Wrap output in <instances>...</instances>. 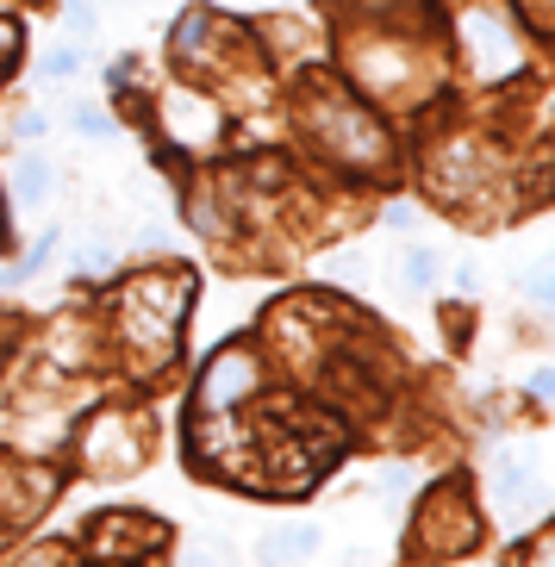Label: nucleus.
<instances>
[{
    "label": "nucleus",
    "instance_id": "obj_1",
    "mask_svg": "<svg viewBox=\"0 0 555 567\" xmlns=\"http://www.w3.org/2000/svg\"><path fill=\"white\" fill-rule=\"evenodd\" d=\"M462 38H469V63L481 75H512L518 69V44H512V25L500 13H469Z\"/></svg>",
    "mask_w": 555,
    "mask_h": 567
},
{
    "label": "nucleus",
    "instance_id": "obj_2",
    "mask_svg": "<svg viewBox=\"0 0 555 567\" xmlns=\"http://www.w3.org/2000/svg\"><path fill=\"white\" fill-rule=\"evenodd\" d=\"M256 386V362L244 350H225L219 362L206 368V381H201V412H232L237 400H244V393H250Z\"/></svg>",
    "mask_w": 555,
    "mask_h": 567
},
{
    "label": "nucleus",
    "instance_id": "obj_3",
    "mask_svg": "<svg viewBox=\"0 0 555 567\" xmlns=\"http://www.w3.org/2000/svg\"><path fill=\"white\" fill-rule=\"evenodd\" d=\"M319 549V530H312V524H287V530H275L269 543H263V555H269V561H287V555H312Z\"/></svg>",
    "mask_w": 555,
    "mask_h": 567
},
{
    "label": "nucleus",
    "instance_id": "obj_4",
    "mask_svg": "<svg viewBox=\"0 0 555 567\" xmlns=\"http://www.w3.org/2000/svg\"><path fill=\"white\" fill-rule=\"evenodd\" d=\"M13 194L25 206H38L44 194H51V163H38V156H25V163L13 168Z\"/></svg>",
    "mask_w": 555,
    "mask_h": 567
},
{
    "label": "nucleus",
    "instance_id": "obj_5",
    "mask_svg": "<svg viewBox=\"0 0 555 567\" xmlns=\"http://www.w3.org/2000/svg\"><path fill=\"white\" fill-rule=\"evenodd\" d=\"M206 32H213V13H201V7H194V13H182V25H175V51L194 56L206 44Z\"/></svg>",
    "mask_w": 555,
    "mask_h": 567
},
{
    "label": "nucleus",
    "instance_id": "obj_6",
    "mask_svg": "<svg viewBox=\"0 0 555 567\" xmlns=\"http://www.w3.org/2000/svg\"><path fill=\"white\" fill-rule=\"evenodd\" d=\"M75 262H82V275H113L119 256H113V250H101V244H82V250H75Z\"/></svg>",
    "mask_w": 555,
    "mask_h": 567
},
{
    "label": "nucleus",
    "instance_id": "obj_7",
    "mask_svg": "<svg viewBox=\"0 0 555 567\" xmlns=\"http://www.w3.org/2000/svg\"><path fill=\"white\" fill-rule=\"evenodd\" d=\"M106 125H113V118H106L101 106H75V132L82 137H106Z\"/></svg>",
    "mask_w": 555,
    "mask_h": 567
},
{
    "label": "nucleus",
    "instance_id": "obj_8",
    "mask_svg": "<svg viewBox=\"0 0 555 567\" xmlns=\"http://www.w3.org/2000/svg\"><path fill=\"white\" fill-rule=\"evenodd\" d=\"M75 63H82V51H75V44H56V51L44 56V75H75Z\"/></svg>",
    "mask_w": 555,
    "mask_h": 567
},
{
    "label": "nucleus",
    "instance_id": "obj_9",
    "mask_svg": "<svg viewBox=\"0 0 555 567\" xmlns=\"http://www.w3.org/2000/svg\"><path fill=\"white\" fill-rule=\"evenodd\" d=\"M405 281H412V287H431V250H412V256H405Z\"/></svg>",
    "mask_w": 555,
    "mask_h": 567
},
{
    "label": "nucleus",
    "instance_id": "obj_10",
    "mask_svg": "<svg viewBox=\"0 0 555 567\" xmlns=\"http://www.w3.org/2000/svg\"><path fill=\"white\" fill-rule=\"evenodd\" d=\"M549 293H555V281H549V268H531V300H537V306H549Z\"/></svg>",
    "mask_w": 555,
    "mask_h": 567
},
{
    "label": "nucleus",
    "instance_id": "obj_11",
    "mask_svg": "<svg viewBox=\"0 0 555 567\" xmlns=\"http://www.w3.org/2000/svg\"><path fill=\"white\" fill-rule=\"evenodd\" d=\"M13 132L25 137V144H32V137H44V113H25V118H19V125H13Z\"/></svg>",
    "mask_w": 555,
    "mask_h": 567
},
{
    "label": "nucleus",
    "instance_id": "obj_12",
    "mask_svg": "<svg viewBox=\"0 0 555 567\" xmlns=\"http://www.w3.org/2000/svg\"><path fill=\"white\" fill-rule=\"evenodd\" d=\"M531 393H537V400H549V393H555V381H549V368H537V374H531Z\"/></svg>",
    "mask_w": 555,
    "mask_h": 567
},
{
    "label": "nucleus",
    "instance_id": "obj_13",
    "mask_svg": "<svg viewBox=\"0 0 555 567\" xmlns=\"http://www.w3.org/2000/svg\"><path fill=\"white\" fill-rule=\"evenodd\" d=\"M13 44H19V25H13V19H0V56L13 51Z\"/></svg>",
    "mask_w": 555,
    "mask_h": 567
}]
</instances>
